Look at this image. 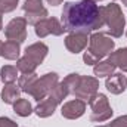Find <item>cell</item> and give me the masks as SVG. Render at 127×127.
<instances>
[{
  "label": "cell",
  "mask_w": 127,
  "mask_h": 127,
  "mask_svg": "<svg viewBox=\"0 0 127 127\" xmlns=\"http://www.w3.org/2000/svg\"><path fill=\"white\" fill-rule=\"evenodd\" d=\"M62 25L69 32H89L99 30L105 25L100 6L93 0L66 1L62 10Z\"/></svg>",
  "instance_id": "obj_1"
},
{
  "label": "cell",
  "mask_w": 127,
  "mask_h": 127,
  "mask_svg": "<svg viewBox=\"0 0 127 127\" xmlns=\"http://www.w3.org/2000/svg\"><path fill=\"white\" fill-rule=\"evenodd\" d=\"M114 40L102 32H95L89 37V49L83 55V61L87 65H96L105 56L114 52Z\"/></svg>",
  "instance_id": "obj_2"
},
{
  "label": "cell",
  "mask_w": 127,
  "mask_h": 127,
  "mask_svg": "<svg viewBox=\"0 0 127 127\" xmlns=\"http://www.w3.org/2000/svg\"><path fill=\"white\" fill-rule=\"evenodd\" d=\"M100 12L103 16V22L108 25V34L111 37H121L126 28V19L121 7L117 3H111L106 6H100Z\"/></svg>",
  "instance_id": "obj_3"
},
{
  "label": "cell",
  "mask_w": 127,
  "mask_h": 127,
  "mask_svg": "<svg viewBox=\"0 0 127 127\" xmlns=\"http://www.w3.org/2000/svg\"><path fill=\"white\" fill-rule=\"evenodd\" d=\"M87 103L92 108V115H90V120L92 121H96V123L106 121L114 114L112 108L109 106L108 97L103 95V93H95V95L89 99Z\"/></svg>",
  "instance_id": "obj_4"
},
{
  "label": "cell",
  "mask_w": 127,
  "mask_h": 127,
  "mask_svg": "<svg viewBox=\"0 0 127 127\" xmlns=\"http://www.w3.org/2000/svg\"><path fill=\"white\" fill-rule=\"evenodd\" d=\"M59 83V77L56 72H47L44 75H41L40 78L35 80V83L32 84V87L28 90V95L35 100H43L46 96L50 93V90Z\"/></svg>",
  "instance_id": "obj_5"
},
{
  "label": "cell",
  "mask_w": 127,
  "mask_h": 127,
  "mask_svg": "<svg viewBox=\"0 0 127 127\" xmlns=\"http://www.w3.org/2000/svg\"><path fill=\"white\" fill-rule=\"evenodd\" d=\"M4 35L7 40L22 43L27 38V21L25 18H13L4 28Z\"/></svg>",
  "instance_id": "obj_6"
},
{
  "label": "cell",
  "mask_w": 127,
  "mask_h": 127,
  "mask_svg": "<svg viewBox=\"0 0 127 127\" xmlns=\"http://www.w3.org/2000/svg\"><path fill=\"white\" fill-rule=\"evenodd\" d=\"M99 89V80L95 77H87V75H81L80 78V84L77 87V90L74 92V96L77 99H81L84 102H89V99L92 96L97 93Z\"/></svg>",
  "instance_id": "obj_7"
},
{
  "label": "cell",
  "mask_w": 127,
  "mask_h": 127,
  "mask_svg": "<svg viewBox=\"0 0 127 127\" xmlns=\"http://www.w3.org/2000/svg\"><path fill=\"white\" fill-rule=\"evenodd\" d=\"M34 31H35V35L37 37L44 38L49 34L62 35L64 31H65V28H64V25L56 18H46V19H43V21H40L38 24L34 25Z\"/></svg>",
  "instance_id": "obj_8"
},
{
  "label": "cell",
  "mask_w": 127,
  "mask_h": 127,
  "mask_svg": "<svg viewBox=\"0 0 127 127\" xmlns=\"http://www.w3.org/2000/svg\"><path fill=\"white\" fill-rule=\"evenodd\" d=\"M89 43V34L83 32H69L65 37V47L71 53H80Z\"/></svg>",
  "instance_id": "obj_9"
},
{
  "label": "cell",
  "mask_w": 127,
  "mask_h": 127,
  "mask_svg": "<svg viewBox=\"0 0 127 127\" xmlns=\"http://www.w3.org/2000/svg\"><path fill=\"white\" fill-rule=\"evenodd\" d=\"M84 111H86V102L81 99H74V100L64 103L61 114L66 120H77L84 114Z\"/></svg>",
  "instance_id": "obj_10"
},
{
  "label": "cell",
  "mask_w": 127,
  "mask_h": 127,
  "mask_svg": "<svg viewBox=\"0 0 127 127\" xmlns=\"http://www.w3.org/2000/svg\"><path fill=\"white\" fill-rule=\"evenodd\" d=\"M47 52H49V47H47L44 43L37 41V43L30 44V46L25 49V56H27V58H30L32 62H35L37 65H40V64L44 61V58H46Z\"/></svg>",
  "instance_id": "obj_11"
},
{
  "label": "cell",
  "mask_w": 127,
  "mask_h": 127,
  "mask_svg": "<svg viewBox=\"0 0 127 127\" xmlns=\"http://www.w3.org/2000/svg\"><path fill=\"white\" fill-rule=\"evenodd\" d=\"M105 86H106V89H108L112 95H120V93H123V92L126 90L127 78L123 74H120V72H114V74H111V75L106 78Z\"/></svg>",
  "instance_id": "obj_12"
},
{
  "label": "cell",
  "mask_w": 127,
  "mask_h": 127,
  "mask_svg": "<svg viewBox=\"0 0 127 127\" xmlns=\"http://www.w3.org/2000/svg\"><path fill=\"white\" fill-rule=\"evenodd\" d=\"M56 106H58V103H56L55 100H52L50 97H47V99H43V100L38 102V105L34 108V112H35L37 117H40V118H47V117L53 115Z\"/></svg>",
  "instance_id": "obj_13"
},
{
  "label": "cell",
  "mask_w": 127,
  "mask_h": 127,
  "mask_svg": "<svg viewBox=\"0 0 127 127\" xmlns=\"http://www.w3.org/2000/svg\"><path fill=\"white\" fill-rule=\"evenodd\" d=\"M21 43L18 41H12L7 40L6 43H3V49H1V56L7 61H18L19 59V53H21Z\"/></svg>",
  "instance_id": "obj_14"
},
{
  "label": "cell",
  "mask_w": 127,
  "mask_h": 127,
  "mask_svg": "<svg viewBox=\"0 0 127 127\" xmlns=\"http://www.w3.org/2000/svg\"><path fill=\"white\" fill-rule=\"evenodd\" d=\"M19 95H21V89H19V86H16L13 83L4 84V87L1 90V99L7 105H13L19 99Z\"/></svg>",
  "instance_id": "obj_15"
},
{
  "label": "cell",
  "mask_w": 127,
  "mask_h": 127,
  "mask_svg": "<svg viewBox=\"0 0 127 127\" xmlns=\"http://www.w3.org/2000/svg\"><path fill=\"white\" fill-rule=\"evenodd\" d=\"M108 61L112 65L118 66L121 71L127 72V47H121L115 52H111L108 55Z\"/></svg>",
  "instance_id": "obj_16"
},
{
  "label": "cell",
  "mask_w": 127,
  "mask_h": 127,
  "mask_svg": "<svg viewBox=\"0 0 127 127\" xmlns=\"http://www.w3.org/2000/svg\"><path fill=\"white\" fill-rule=\"evenodd\" d=\"M117 66L115 65H112V64L109 62V61H100V62H97L95 65V68H93V72H95L96 77H109L111 74H114V69H115Z\"/></svg>",
  "instance_id": "obj_17"
},
{
  "label": "cell",
  "mask_w": 127,
  "mask_h": 127,
  "mask_svg": "<svg viewBox=\"0 0 127 127\" xmlns=\"http://www.w3.org/2000/svg\"><path fill=\"white\" fill-rule=\"evenodd\" d=\"M13 112L16 115H19V117H28V115H31V112H32V106L27 99H21L19 97L13 103Z\"/></svg>",
  "instance_id": "obj_18"
},
{
  "label": "cell",
  "mask_w": 127,
  "mask_h": 127,
  "mask_svg": "<svg viewBox=\"0 0 127 127\" xmlns=\"http://www.w3.org/2000/svg\"><path fill=\"white\" fill-rule=\"evenodd\" d=\"M0 77H1V81L4 84L13 83L16 80V77H18V68L12 66V65H4L0 69Z\"/></svg>",
  "instance_id": "obj_19"
},
{
  "label": "cell",
  "mask_w": 127,
  "mask_h": 127,
  "mask_svg": "<svg viewBox=\"0 0 127 127\" xmlns=\"http://www.w3.org/2000/svg\"><path fill=\"white\" fill-rule=\"evenodd\" d=\"M37 66H38V65H37L35 62H32L31 59L27 58L25 55L16 61V68H18V71H21L22 74H31V72H35V68H37Z\"/></svg>",
  "instance_id": "obj_20"
},
{
  "label": "cell",
  "mask_w": 127,
  "mask_h": 127,
  "mask_svg": "<svg viewBox=\"0 0 127 127\" xmlns=\"http://www.w3.org/2000/svg\"><path fill=\"white\" fill-rule=\"evenodd\" d=\"M69 95L68 93V89L65 87V84H64L62 81L61 83H58L52 90H50V93H49V97L52 99V100H55L56 103H61L64 99L66 97V96Z\"/></svg>",
  "instance_id": "obj_21"
},
{
  "label": "cell",
  "mask_w": 127,
  "mask_h": 127,
  "mask_svg": "<svg viewBox=\"0 0 127 127\" xmlns=\"http://www.w3.org/2000/svg\"><path fill=\"white\" fill-rule=\"evenodd\" d=\"M37 78H38V77H37L35 72H31V74H22V75L19 77V80H18V86H19L21 92L28 93V90L32 87V84L35 83Z\"/></svg>",
  "instance_id": "obj_22"
},
{
  "label": "cell",
  "mask_w": 127,
  "mask_h": 127,
  "mask_svg": "<svg viewBox=\"0 0 127 127\" xmlns=\"http://www.w3.org/2000/svg\"><path fill=\"white\" fill-rule=\"evenodd\" d=\"M47 16H49V13H47V10H46L44 7L40 9V10H35V12H25V21H27V24H30V25L38 24L40 21L46 19Z\"/></svg>",
  "instance_id": "obj_23"
},
{
  "label": "cell",
  "mask_w": 127,
  "mask_h": 127,
  "mask_svg": "<svg viewBox=\"0 0 127 127\" xmlns=\"http://www.w3.org/2000/svg\"><path fill=\"white\" fill-rule=\"evenodd\" d=\"M80 78H81L80 74H69V75H66L64 78L62 83L65 84V87L68 89V93L69 95H74V92L77 90V87L80 84Z\"/></svg>",
  "instance_id": "obj_24"
},
{
  "label": "cell",
  "mask_w": 127,
  "mask_h": 127,
  "mask_svg": "<svg viewBox=\"0 0 127 127\" xmlns=\"http://www.w3.org/2000/svg\"><path fill=\"white\" fill-rule=\"evenodd\" d=\"M22 9L25 12H35L43 9V1L41 0H25V3L22 4Z\"/></svg>",
  "instance_id": "obj_25"
},
{
  "label": "cell",
  "mask_w": 127,
  "mask_h": 127,
  "mask_svg": "<svg viewBox=\"0 0 127 127\" xmlns=\"http://www.w3.org/2000/svg\"><path fill=\"white\" fill-rule=\"evenodd\" d=\"M19 0H0V12L1 13H9L16 9Z\"/></svg>",
  "instance_id": "obj_26"
},
{
  "label": "cell",
  "mask_w": 127,
  "mask_h": 127,
  "mask_svg": "<svg viewBox=\"0 0 127 127\" xmlns=\"http://www.w3.org/2000/svg\"><path fill=\"white\" fill-rule=\"evenodd\" d=\"M105 127H127V115H121V117L115 118L114 121L108 123Z\"/></svg>",
  "instance_id": "obj_27"
},
{
  "label": "cell",
  "mask_w": 127,
  "mask_h": 127,
  "mask_svg": "<svg viewBox=\"0 0 127 127\" xmlns=\"http://www.w3.org/2000/svg\"><path fill=\"white\" fill-rule=\"evenodd\" d=\"M0 127H18L16 123L7 117H0Z\"/></svg>",
  "instance_id": "obj_28"
},
{
  "label": "cell",
  "mask_w": 127,
  "mask_h": 127,
  "mask_svg": "<svg viewBox=\"0 0 127 127\" xmlns=\"http://www.w3.org/2000/svg\"><path fill=\"white\" fill-rule=\"evenodd\" d=\"M64 0H47V3L49 4H52V6H58V4H61Z\"/></svg>",
  "instance_id": "obj_29"
},
{
  "label": "cell",
  "mask_w": 127,
  "mask_h": 127,
  "mask_svg": "<svg viewBox=\"0 0 127 127\" xmlns=\"http://www.w3.org/2000/svg\"><path fill=\"white\" fill-rule=\"evenodd\" d=\"M1 28H3V22H1V12H0V31H1Z\"/></svg>",
  "instance_id": "obj_30"
},
{
  "label": "cell",
  "mask_w": 127,
  "mask_h": 127,
  "mask_svg": "<svg viewBox=\"0 0 127 127\" xmlns=\"http://www.w3.org/2000/svg\"><path fill=\"white\" fill-rule=\"evenodd\" d=\"M1 49H3V43H1V40H0V56H1Z\"/></svg>",
  "instance_id": "obj_31"
},
{
  "label": "cell",
  "mask_w": 127,
  "mask_h": 127,
  "mask_svg": "<svg viewBox=\"0 0 127 127\" xmlns=\"http://www.w3.org/2000/svg\"><path fill=\"white\" fill-rule=\"evenodd\" d=\"M123 4H124V6H127V0H123Z\"/></svg>",
  "instance_id": "obj_32"
},
{
  "label": "cell",
  "mask_w": 127,
  "mask_h": 127,
  "mask_svg": "<svg viewBox=\"0 0 127 127\" xmlns=\"http://www.w3.org/2000/svg\"><path fill=\"white\" fill-rule=\"evenodd\" d=\"M93 1H100V0H93Z\"/></svg>",
  "instance_id": "obj_33"
},
{
  "label": "cell",
  "mask_w": 127,
  "mask_h": 127,
  "mask_svg": "<svg viewBox=\"0 0 127 127\" xmlns=\"http://www.w3.org/2000/svg\"><path fill=\"white\" fill-rule=\"evenodd\" d=\"M97 127H105V126H97Z\"/></svg>",
  "instance_id": "obj_34"
},
{
  "label": "cell",
  "mask_w": 127,
  "mask_h": 127,
  "mask_svg": "<svg viewBox=\"0 0 127 127\" xmlns=\"http://www.w3.org/2000/svg\"><path fill=\"white\" fill-rule=\"evenodd\" d=\"M126 35H127V31H126Z\"/></svg>",
  "instance_id": "obj_35"
}]
</instances>
